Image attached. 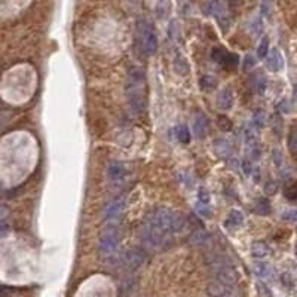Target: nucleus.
I'll list each match as a JSON object with an SVG mask.
<instances>
[{"label": "nucleus", "mask_w": 297, "mask_h": 297, "mask_svg": "<svg viewBox=\"0 0 297 297\" xmlns=\"http://www.w3.org/2000/svg\"><path fill=\"white\" fill-rule=\"evenodd\" d=\"M144 74L138 68L130 70L125 82V95L130 112L138 116L144 110Z\"/></svg>", "instance_id": "1"}, {"label": "nucleus", "mask_w": 297, "mask_h": 297, "mask_svg": "<svg viewBox=\"0 0 297 297\" xmlns=\"http://www.w3.org/2000/svg\"><path fill=\"white\" fill-rule=\"evenodd\" d=\"M140 236L143 244L150 250H159L166 244V239L169 238L168 235H165L162 231H159L150 220L143 221L141 225V231H140Z\"/></svg>", "instance_id": "2"}, {"label": "nucleus", "mask_w": 297, "mask_h": 297, "mask_svg": "<svg viewBox=\"0 0 297 297\" xmlns=\"http://www.w3.org/2000/svg\"><path fill=\"white\" fill-rule=\"evenodd\" d=\"M137 33H138V40L143 46V51L147 55H155L158 51V37L152 24L146 19L138 21Z\"/></svg>", "instance_id": "3"}, {"label": "nucleus", "mask_w": 297, "mask_h": 297, "mask_svg": "<svg viewBox=\"0 0 297 297\" xmlns=\"http://www.w3.org/2000/svg\"><path fill=\"white\" fill-rule=\"evenodd\" d=\"M120 244V232L117 228H107L98 241V251L104 257H112Z\"/></svg>", "instance_id": "4"}, {"label": "nucleus", "mask_w": 297, "mask_h": 297, "mask_svg": "<svg viewBox=\"0 0 297 297\" xmlns=\"http://www.w3.org/2000/svg\"><path fill=\"white\" fill-rule=\"evenodd\" d=\"M125 205H127V199L123 196H119V198H116V199H113L112 202H109L104 208V213H103L104 220L109 223L117 221L122 217L123 211H125Z\"/></svg>", "instance_id": "5"}, {"label": "nucleus", "mask_w": 297, "mask_h": 297, "mask_svg": "<svg viewBox=\"0 0 297 297\" xmlns=\"http://www.w3.org/2000/svg\"><path fill=\"white\" fill-rule=\"evenodd\" d=\"M123 266H125L128 270L134 272L137 269H140L143 266V263L146 262V253L144 250L138 248V247H134V248L128 250L125 254H123Z\"/></svg>", "instance_id": "6"}, {"label": "nucleus", "mask_w": 297, "mask_h": 297, "mask_svg": "<svg viewBox=\"0 0 297 297\" xmlns=\"http://www.w3.org/2000/svg\"><path fill=\"white\" fill-rule=\"evenodd\" d=\"M211 272H213V275H214L215 280L225 282L228 285L233 287L238 282V274H236V270L233 269V266L231 263L214 267V269H211Z\"/></svg>", "instance_id": "7"}, {"label": "nucleus", "mask_w": 297, "mask_h": 297, "mask_svg": "<svg viewBox=\"0 0 297 297\" xmlns=\"http://www.w3.org/2000/svg\"><path fill=\"white\" fill-rule=\"evenodd\" d=\"M213 60L217 61L218 64H221L225 68H229V70L235 68L238 66V61H239L238 55L231 54V52L225 51V49H220V48L213 49Z\"/></svg>", "instance_id": "8"}, {"label": "nucleus", "mask_w": 297, "mask_h": 297, "mask_svg": "<svg viewBox=\"0 0 297 297\" xmlns=\"http://www.w3.org/2000/svg\"><path fill=\"white\" fill-rule=\"evenodd\" d=\"M193 132L198 138L204 140L210 132V120L204 113L196 115L193 119Z\"/></svg>", "instance_id": "9"}, {"label": "nucleus", "mask_w": 297, "mask_h": 297, "mask_svg": "<svg viewBox=\"0 0 297 297\" xmlns=\"http://www.w3.org/2000/svg\"><path fill=\"white\" fill-rule=\"evenodd\" d=\"M232 150H233V147H232L229 140H226V138H217L214 141V152H215V155L220 159L229 161L231 156H232Z\"/></svg>", "instance_id": "10"}, {"label": "nucleus", "mask_w": 297, "mask_h": 297, "mask_svg": "<svg viewBox=\"0 0 297 297\" xmlns=\"http://www.w3.org/2000/svg\"><path fill=\"white\" fill-rule=\"evenodd\" d=\"M233 291V287L232 285H228L225 282H221L218 280H214L208 284L207 287V293L211 296V297H223V296H226L229 293Z\"/></svg>", "instance_id": "11"}, {"label": "nucleus", "mask_w": 297, "mask_h": 297, "mask_svg": "<svg viewBox=\"0 0 297 297\" xmlns=\"http://www.w3.org/2000/svg\"><path fill=\"white\" fill-rule=\"evenodd\" d=\"M266 64H267L269 70H272V71H280L284 67V58L277 48L269 51V54L266 57Z\"/></svg>", "instance_id": "12"}, {"label": "nucleus", "mask_w": 297, "mask_h": 297, "mask_svg": "<svg viewBox=\"0 0 297 297\" xmlns=\"http://www.w3.org/2000/svg\"><path fill=\"white\" fill-rule=\"evenodd\" d=\"M217 106L221 110H231L233 106V94L229 88L221 89L217 95Z\"/></svg>", "instance_id": "13"}, {"label": "nucleus", "mask_w": 297, "mask_h": 297, "mask_svg": "<svg viewBox=\"0 0 297 297\" xmlns=\"http://www.w3.org/2000/svg\"><path fill=\"white\" fill-rule=\"evenodd\" d=\"M251 88L257 92V94H264L266 88H267V79H266V74L263 71H256L251 74V79H250Z\"/></svg>", "instance_id": "14"}, {"label": "nucleus", "mask_w": 297, "mask_h": 297, "mask_svg": "<svg viewBox=\"0 0 297 297\" xmlns=\"http://www.w3.org/2000/svg\"><path fill=\"white\" fill-rule=\"evenodd\" d=\"M125 172H127V169H125V165H123V162H120V161H113V162H110V165H109L107 176H109L110 180L117 182V180H120V179L125 177Z\"/></svg>", "instance_id": "15"}, {"label": "nucleus", "mask_w": 297, "mask_h": 297, "mask_svg": "<svg viewBox=\"0 0 297 297\" xmlns=\"http://www.w3.org/2000/svg\"><path fill=\"white\" fill-rule=\"evenodd\" d=\"M242 223H244V215L241 211L238 210H232L225 221V226L231 231H235V229H239L242 226Z\"/></svg>", "instance_id": "16"}, {"label": "nucleus", "mask_w": 297, "mask_h": 297, "mask_svg": "<svg viewBox=\"0 0 297 297\" xmlns=\"http://www.w3.org/2000/svg\"><path fill=\"white\" fill-rule=\"evenodd\" d=\"M251 254H253L256 259L263 260V259L267 257V254H269V247H267V244L263 242V241H256V242H253V245H251Z\"/></svg>", "instance_id": "17"}, {"label": "nucleus", "mask_w": 297, "mask_h": 297, "mask_svg": "<svg viewBox=\"0 0 297 297\" xmlns=\"http://www.w3.org/2000/svg\"><path fill=\"white\" fill-rule=\"evenodd\" d=\"M174 70H176L177 74H180V76H187V74H189V64H187L186 58L182 54H176Z\"/></svg>", "instance_id": "18"}, {"label": "nucleus", "mask_w": 297, "mask_h": 297, "mask_svg": "<svg viewBox=\"0 0 297 297\" xmlns=\"http://www.w3.org/2000/svg\"><path fill=\"white\" fill-rule=\"evenodd\" d=\"M210 239H211V236H210L208 232H205V231H196V232H193L190 235L189 242L192 245H205L207 242H210Z\"/></svg>", "instance_id": "19"}, {"label": "nucleus", "mask_w": 297, "mask_h": 297, "mask_svg": "<svg viewBox=\"0 0 297 297\" xmlns=\"http://www.w3.org/2000/svg\"><path fill=\"white\" fill-rule=\"evenodd\" d=\"M199 86H201L202 91H205V92H211V91L215 89V86H217V81H215V78L210 76V74H205V76H202L201 81H199Z\"/></svg>", "instance_id": "20"}, {"label": "nucleus", "mask_w": 297, "mask_h": 297, "mask_svg": "<svg viewBox=\"0 0 297 297\" xmlns=\"http://www.w3.org/2000/svg\"><path fill=\"white\" fill-rule=\"evenodd\" d=\"M135 285H137V280L135 278H128L125 280L122 284H120V294L123 297H128L132 294V291L135 290Z\"/></svg>", "instance_id": "21"}, {"label": "nucleus", "mask_w": 297, "mask_h": 297, "mask_svg": "<svg viewBox=\"0 0 297 297\" xmlns=\"http://www.w3.org/2000/svg\"><path fill=\"white\" fill-rule=\"evenodd\" d=\"M254 274L259 277V278H267L270 274H272V269L267 263L264 262H257L254 263Z\"/></svg>", "instance_id": "22"}, {"label": "nucleus", "mask_w": 297, "mask_h": 297, "mask_svg": "<svg viewBox=\"0 0 297 297\" xmlns=\"http://www.w3.org/2000/svg\"><path fill=\"white\" fill-rule=\"evenodd\" d=\"M176 137H177V140H179L180 143L187 144V143L190 141V132H189L187 127H184V125L177 127V128H176Z\"/></svg>", "instance_id": "23"}, {"label": "nucleus", "mask_w": 297, "mask_h": 297, "mask_svg": "<svg viewBox=\"0 0 297 297\" xmlns=\"http://www.w3.org/2000/svg\"><path fill=\"white\" fill-rule=\"evenodd\" d=\"M264 119H266V116H264V112L263 110H256V113H254V116H253V120H251V123H253V127L254 128H257L259 131L264 127Z\"/></svg>", "instance_id": "24"}, {"label": "nucleus", "mask_w": 297, "mask_h": 297, "mask_svg": "<svg viewBox=\"0 0 297 297\" xmlns=\"http://www.w3.org/2000/svg\"><path fill=\"white\" fill-rule=\"evenodd\" d=\"M256 211L259 214H262V215H267L270 213V204H269V201L266 199V198H260V199L257 201Z\"/></svg>", "instance_id": "25"}, {"label": "nucleus", "mask_w": 297, "mask_h": 297, "mask_svg": "<svg viewBox=\"0 0 297 297\" xmlns=\"http://www.w3.org/2000/svg\"><path fill=\"white\" fill-rule=\"evenodd\" d=\"M288 148L291 155L297 156V130H291V132L288 134Z\"/></svg>", "instance_id": "26"}, {"label": "nucleus", "mask_w": 297, "mask_h": 297, "mask_svg": "<svg viewBox=\"0 0 297 297\" xmlns=\"http://www.w3.org/2000/svg\"><path fill=\"white\" fill-rule=\"evenodd\" d=\"M196 213L199 214L202 218H208V217L211 215L210 204H204V202H199V201H198V204H196Z\"/></svg>", "instance_id": "27"}, {"label": "nucleus", "mask_w": 297, "mask_h": 297, "mask_svg": "<svg viewBox=\"0 0 297 297\" xmlns=\"http://www.w3.org/2000/svg\"><path fill=\"white\" fill-rule=\"evenodd\" d=\"M267 54H269V39L263 37L259 48H257V55H259V58H266Z\"/></svg>", "instance_id": "28"}, {"label": "nucleus", "mask_w": 297, "mask_h": 297, "mask_svg": "<svg viewBox=\"0 0 297 297\" xmlns=\"http://www.w3.org/2000/svg\"><path fill=\"white\" fill-rule=\"evenodd\" d=\"M217 125H218L220 130H223V131H231V130H232V122H231L229 117H226V116H218Z\"/></svg>", "instance_id": "29"}, {"label": "nucleus", "mask_w": 297, "mask_h": 297, "mask_svg": "<svg viewBox=\"0 0 297 297\" xmlns=\"http://www.w3.org/2000/svg\"><path fill=\"white\" fill-rule=\"evenodd\" d=\"M169 37L174 39V40H179V39H180V26H179L176 21H172V22L169 24Z\"/></svg>", "instance_id": "30"}, {"label": "nucleus", "mask_w": 297, "mask_h": 297, "mask_svg": "<svg viewBox=\"0 0 297 297\" xmlns=\"http://www.w3.org/2000/svg\"><path fill=\"white\" fill-rule=\"evenodd\" d=\"M256 58L253 57V55H245V58H244V70L245 71H250V70H253L254 67H256Z\"/></svg>", "instance_id": "31"}, {"label": "nucleus", "mask_w": 297, "mask_h": 297, "mask_svg": "<svg viewBox=\"0 0 297 297\" xmlns=\"http://www.w3.org/2000/svg\"><path fill=\"white\" fill-rule=\"evenodd\" d=\"M281 218L285 221H297V210H287L285 213L281 214Z\"/></svg>", "instance_id": "32"}, {"label": "nucleus", "mask_w": 297, "mask_h": 297, "mask_svg": "<svg viewBox=\"0 0 297 297\" xmlns=\"http://www.w3.org/2000/svg\"><path fill=\"white\" fill-rule=\"evenodd\" d=\"M198 198H199V202H204V204H210V193L205 187H201L199 189V193H198Z\"/></svg>", "instance_id": "33"}, {"label": "nucleus", "mask_w": 297, "mask_h": 297, "mask_svg": "<svg viewBox=\"0 0 297 297\" xmlns=\"http://www.w3.org/2000/svg\"><path fill=\"white\" fill-rule=\"evenodd\" d=\"M257 290H259V294H260L262 297H272L270 290H269L263 282H259V284H257Z\"/></svg>", "instance_id": "34"}, {"label": "nucleus", "mask_w": 297, "mask_h": 297, "mask_svg": "<svg viewBox=\"0 0 297 297\" xmlns=\"http://www.w3.org/2000/svg\"><path fill=\"white\" fill-rule=\"evenodd\" d=\"M242 169L245 172V176H251V172H253V168H251V159H245L242 162Z\"/></svg>", "instance_id": "35"}, {"label": "nucleus", "mask_w": 297, "mask_h": 297, "mask_svg": "<svg viewBox=\"0 0 297 297\" xmlns=\"http://www.w3.org/2000/svg\"><path fill=\"white\" fill-rule=\"evenodd\" d=\"M277 183H272V182H269L267 184H266V192L267 193H275L277 192Z\"/></svg>", "instance_id": "36"}, {"label": "nucleus", "mask_w": 297, "mask_h": 297, "mask_svg": "<svg viewBox=\"0 0 297 297\" xmlns=\"http://www.w3.org/2000/svg\"><path fill=\"white\" fill-rule=\"evenodd\" d=\"M228 2H229V5H231L232 8H235V6H239V5L244 2V0H228Z\"/></svg>", "instance_id": "37"}, {"label": "nucleus", "mask_w": 297, "mask_h": 297, "mask_svg": "<svg viewBox=\"0 0 297 297\" xmlns=\"http://www.w3.org/2000/svg\"><path fill=\"white\" fill-rule=\"evenodd\" d=\"M223 297H239V294H236L235 291H232V293H229V294H226V296H223Z\"/></svg>", "instance_id": "38"}, {"label": "nucleus", "mask_w": 297, "mask_h": 297, "mask_svg": "<svg viewBox=\"0 0 297 297\" xmlns=\"http://www.w3.org/2000/svg\"><path fill=\"white\" fill-rule=\"evenodd\" d=\"M294 100L297 101V83L294 85Z\"/></svg>", "instance_id": "39"}, {"label": "nucleus", "mask_w": 297, "mask_h": 297, "mask_svg": "<svg viewBox=\"0 0 297 297\" xmlns=\"http://www.w3.org/2000/svg\"><path fill=\"white\" fill-rule=\"evenodd\" d=\"M296 256H297V250H296Z\"/></svg>", "instance_id": "40"}]
</instances>
